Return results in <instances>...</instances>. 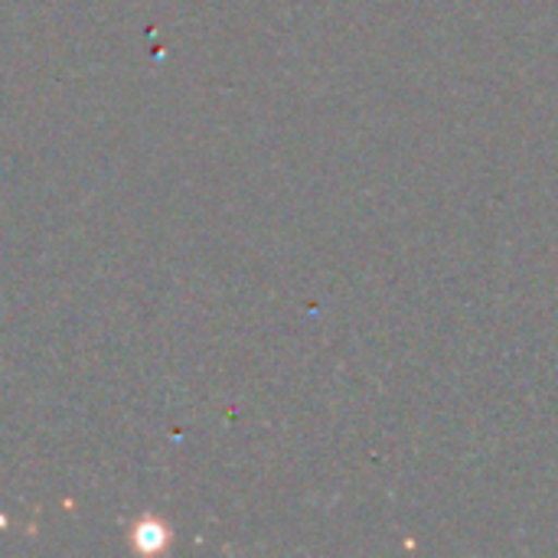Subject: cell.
Returning <instances> with one entry per match:
<instances>
[{"label":"cell","instance_id":"obj_1","mask_svg":"<svg viewBox=\"0 0 558 558\" xmlns=\"http://www.w3.org/2000/svg\"><path fill=\"white\" fill-rule=\"evenodd\" d=\"M131 539H134V546H137L141 553H160V549L167 546V526L157 523V520H141V523L134 526Z\"/></svg>","mask_w":558,"mask_h":558}]
</instances>
